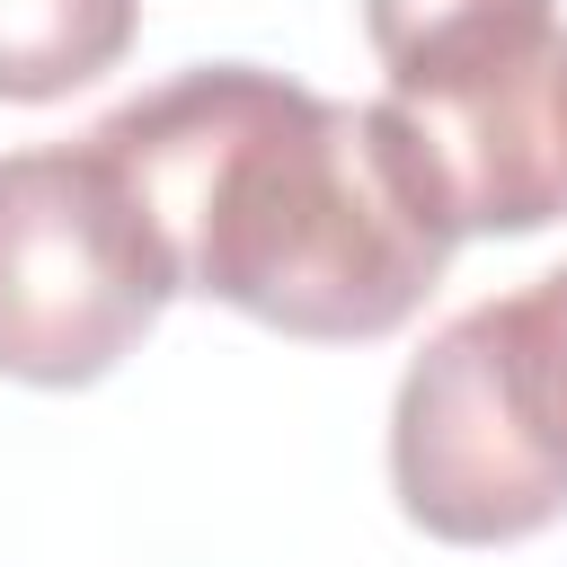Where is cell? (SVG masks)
I'll use <instances>...</instances> for the list:
<instances>
[{
    "label": "cell",
    "instance_id": "obj_6",
    "mask_svg": "<svg viewBox=\"0 0 567 567\" xmlns=\"http://www.w3.org/2000/svg\"><path fill=\"white\" fill-rule=\"evenodd\" d=\"M549 186H558V213H567V53L549 71Z\"/></svg>",
    "mask_w": 567,
    "mask_h": 567
},
{
    "label": "cell",
    "instance_id": "obj_1",
    "mask_svg": "<svg viewBox=\"0 0 567 567\" xmlns=\"http://www.w3.org/2000/svg\"><path fill=\"white\" fill-rule=\"evenodd\" d=\"M177 292L301 346L399 337L461 230L390 97L346 106L266 62H195L89 124Z\"/></svg>",
    "mask_w": 567,
    "mask_h": 567
},
{
    "label": "cell",
    "instance_id": "obj_5",
    "mask_svg": "<svg viewBox=\"0 0 567 567\" xmlns=\"http://www.w3.org/2000/svg\"><path fill=\"white\" fill-rule=\"evenodd\" d=\"M142 0H0V97L53 106L133 53Z\"/></svg>",
    "mask_w": 567,
    "mask_h": 567
},
{
    "label": "cell",
    "instance_id": "obj_4",
    "mask_svg": "<svg viewBox=\"0 0 567 567\" xmlns=\"http://www.w3.org/2000/svg\"><path fill=\"white\" fill-rule=\"evenodd\" d=\"M168 301V248L89 133L0 151V381L89 390Z\"/></svg>",
    "mask_w": 567,
    "mask_h": 567
},
{
    "label": "cell",
    "instance_id": "obj_3",
    "mask_svg": "<svg viewBox=\"0 0 567 567\" xmlns=\"http://www.w3.org/2000/svg\"><path fill=\"white\" fill-rule=\"evenodd\" d=\"M363 44L390 106L425 142L461 239H532L558 221L549 71L567 53L558 0H363Z\"/></svg>",
    "mask_w": 567,
    "mask_h": 567
},
{
    "label": "cell",
    "instance_id": "obj_2",
    "mask_svg": "<svg viewBox=\"0 0 567 567\" xmlns=\"http://www.w3.org/2000/svg\"><path fill=\"white\" fill-rule=\"evenodd\" d=\"M390 496L452 549H505L567 514V266L425 337L390 399Z\"/></svg>",
    "mask_w": 567,
    "mask_h": 567
}]
</instances>
